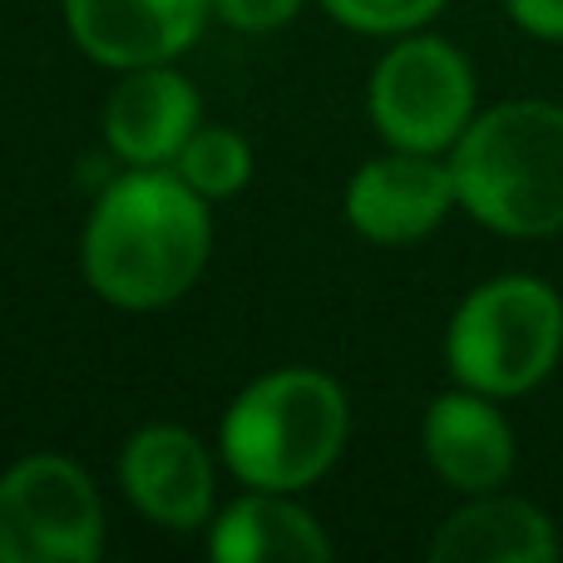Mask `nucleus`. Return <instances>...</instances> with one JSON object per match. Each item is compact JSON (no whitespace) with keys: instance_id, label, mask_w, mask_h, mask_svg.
Here are the masks:
<instances>
[{"instance_id":"10","label":"nucleus","mask_w":563,"mask_h":563,"mask_svg":"<svg viewBox=\"0 0 563 563\" xmlns=\"http://www.w3.org/2000/svg\"><path fill=\"white\" fill-rule=\"evenodd\" d=\"M198 89L174 65L124 69L104 104V139L129 168H168L198 134Z\"/></svg>"},{"instance_id":"2","label":"nucleus","mask_w":563,"mask_h":563,"mask_svg":"<svg viewBox=\"0 0 563 563\" xmlns=\"http://www.w3.org/2000/svg\"><path fill=\"white\" fill-rule=\"evenodd\" d=\"M455 188L470 218L509 238H544L563 228V109L515 99L460 134Z\"/></svg>"},{"instance_id":"15","label":"nucleus","mask_w":563,"mask_h":563,"mask_svg":"<svg viewBox=\"0 0 563 563\" xmlns=\"http://www.w3.org/2000/svg\"><path fill=\"white\" fill-rule=\"evenodd\" d=\"M336 25L361 35H410L445 10V0H321Z\"/></svg>"},{"instance_id":"6","label":"nucleus","mask_w":563,"mask_h":563,"mask_svg":"<svg viewBox=\"0 0 563 563\" xmlns=\"http://www.w3.org/2000/svg\"><path fill=\"white\" fill-rule=\"evenodd\" d=\"M104 505L75 460L25 455L0 475V563H95Z\"/></svg>"},{"instance_id":"5","label":"nucleus","mask_w":563,"mask_h":563,"mask_svg":"<svg viewBox=\"0 0 563 563\" xmlns=\"http://www.w3.org/2000/svg\"><path fill=\"white\" fill-rule=\"evenodd\" d=\"M371 124L390 148L440 154L475 124V75L440 35H406L371 69Z\"/></svg>"},{"instance_id":"1","label":"nucleus","mask_w":563,"mask_h":563,"mask_svg":"<svg viewBox=\"0 0 563 563\" xmlns=\"http://www.w3.org/2000/svg\"><path fill=\"white\" fill-rule=\"evenodd\" d=\"M208 247V198L178 168H134L114 178L89 213L85 277L109 307L154 311L194 287Z\"/></svg>"},{"instance_id":"4","label":"nucleus","mask_w":563,"mask_h":563,"mask_svg":"<svg viewBox=\"0 0 563 563\" xmlns=\"http://www.w3.org/2000/svg\"><path fill=\"white\" fill-rule=\"evenodd\" d=\"M563 351V301L539 277H495L460 301L445 336L450 376L479 396H525Z\"/></svg>"},{"instance_id":"3","label":"nucleus","mask_w":563,"mask_h":563,"mask_svg":"<svg viewBox=\"0 0 563 563\" xmlns=\"http://www.w3.org/2000/svg\"><path fill=\"white\" fill-rule=\"evenodd\" d=\"M351 430L346 390L331 376L307 366H287L253 380L243 396L228 406L218 445L223 460L247 489H297L317 485L341 460Z\"/></svg>"},{"instance_id":"13","label":"nucleus","mask_w":563,"mask_h":563,"mask_svg":"<svg viewBox=\"0 0 563 563\" xmlns=\"http://www.w3.org/2000/svg\"><path fill=\"white\" fill-rule=\"evenodd\" d=\"M554 554L559 539L549 515L509 495H479L430 539L435 563H549Z\"/></svg>"},{"instance_id":"11","label":"nucleus","mask_w":563,"mask_h":563,"mask_svg":"<svg viewBox=\"0 0 563 563\" xmlns=\"http://www.w3.org/2000/svg\"><path fill=\"white\" fill-rule=\"evenodd\" d=\"M495 396L460 386L430 400L426 410V460L450 489L460 495H489L515 470V430L489 406Z\"/></svg>"},{"instance_id":"14","label":"nucleus","mask_w":563,"mask_h":563,"mask_svg":"<svg viewBox=\"0 0 563 563\" xmlns=\"http://www.w3.org/2000/svg\"><path fill=\"white\" fill-rule=\"evenodd\" d=\"M174 168L198 188L203 198H233L253 178V148L238 129H203L184 144Z\"/></svg>"},{"instance_id":"12","label":"nucleus","mask_w":563,"mask_h":563,"mask_svg":"<svg viewBox=\"0 0 563 563\" xmlns=\"http://www.w3.org/2000/svg\"><path fill=\"white\" fill-rule=\"evenodd\" d=\"M208 554L218 563H327L336 549L301 505L277 489H253L213 515Z\"/></svg>"},{"instance_id":"9","label":"nucleus","mask_w":563,"mask_h":563,"mask_svg":"<svg viewBox=\"0 0 563 563\" xmlns=\"http://www.w3.org/2000/svg\"><path fill=\"white\" fill-rule=\"evenodd\" d=\"M213 15V0H65V25L95 65H174Z\"/></svg>"},{"instance_id":"17","label":"nucleus","mask_w":563,"mask_h":563,"mask_svg":"<svg viewBox=\"0 0 563 563\" xmlns=\"http://www.w3.org/2000/svg\"><path fill=\"white\" fill-rule=\"evenodd\" d=\"M509 20L539 40H563V0H505Z\"/></svg>"},{"instance_id":"16","label":"nucleus","mask_w":563,"mask_h":563,"mask_svg":"<svg viewBox=\"0 0 563 563\" xmlns=\"http://www.w3.org/2000/svg\"><path fill=\"white\" fill-rule=\"evenodd\" d=\"M301 10V0H213V15H223L233 30H247V35H267V30H282L291 15Z\"/></svg>"},{"instance_id":"8","label":"nucleus","mask_w":563,"mask_h":563,"mask_svg":"<svg viewBox=\"0 0 563 563\" xmlns=\"http://www.w3.org/2000/svg\"><path fill=\"white\" fill-rule=\"evenodd\" d=\"M119 485L129 505L158 529H188L213 525V460L203 440L184 426H144L129 435L119 455Z\"/></svg>"},{"instance_id":"7","label":"nucleus","mask_w":563,"mask_h":563,"mask_svg":"<svg viewBox=\"0 0 563 563\" xmlns=\"http://www.w3.org/2000/svg\"><path fill=\"white\" fill-rule=\"evenodd\" d=\"M455 203V168L435 164V154H406V148L361 164L346 184V223L380 247L420 243L445 223Z\"/></svg>"}]
</instances>
